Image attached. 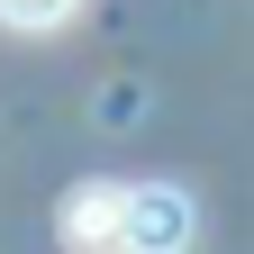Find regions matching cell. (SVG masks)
Listing matches in <instances>:
<instances>
[{
	"label": "cell",
	"instance_id": "1",
	"mask_svg": "<svg viewBox=\"0 0 254 254\" xmlns=\"http://www.w3.org/2000/svg\"><path fill=\"white\" fill-rule=\"evenodd\" d=\"M190 200L173 182H136L127 190V254H190Z\"/></svg>",
	"mask_w": 254,
	"mask_h": 254
},
{
	"label": "cell",
	"instance_id": "2",
	"mask_svg": "<svg viewBox=\"0 0 254 254\" xmlns=\"http://www.w3.org/2000/svg\"><path fill=\"white\" fill-rule=\"evenodd\" d=\"M64 245L73 254H127V190L118 182H82L73 200H64Z\"/></svg>",
	"mask_w": 254,
	"mask_h": 254
},
{
	"label": "cell",
	"instance_id": "3",
	"mask_svg": "<svg viewBox=\"0 0 254 254\" xmlns=\"http://www.w3.org/2000/svg\"><path fill=\"white\" fill-rule=\"evenodd\" d=\"M73 9H82V0H0V27H18V37H55Z\"/></svg>",
	"mask_w": 254,
	"mask_h": 254
}]
</instances>
